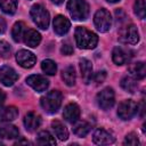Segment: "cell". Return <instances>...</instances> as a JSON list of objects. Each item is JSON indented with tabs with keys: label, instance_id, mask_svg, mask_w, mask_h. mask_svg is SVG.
Instances as JSON below:
<instances>
[{
	"label": "cell",
	"instance_id": "1",
	"mask_svg": "<svg viewBox=\"0 0 146 146\" xmlns=\"http://www.w3.org/2000/svg\"><path fill=\"white\" fill-rule=\"evenodd\" d=\"M75 42L79 48L82 49H94L98 43V36L96 33L89 31L83 26H78L74 33Z\"/></svg>",
	"mask_w": 146,
	"mask_h": 146
},
{
	"label": "cell",
	"instance_id": "2",
	"mask_svg": "<svg viewBox=\"0 0 146 146\" xmlns=\"http://www.w3.org/2000/svg\"><path fill=\"white\" fill-rule=\"evenodd\" d=\"M62 99H63L62 94L58 90H51L46 96H43L41 98L40 103H41L42 108L47 113L52 114L59 110V107L62 105Z\"/></svg>",
	"mask_w": 146,
	"mask_h": 146
},
{
	"label": "cell",
	"instance_id": "3",
	"mask_svg": "<svg viewBox=\"0 0 146 146\" xmlns=\"http://www.w3.org/2000/svg\"><path fill=\"white\" fill-rule=\"evenodd\" d=\"M67 10L75 21H84L89 14V6L86 0H68Z\"/></svg>",
	"mask_w": 146,
	"mask_h": 146
},
{
	"label": "cell",
	"instance_id": "4",
	"mask_svg": "<svg viewBox=\"0 0 146 146\" xmlns=\"http://www.w3.org/2000/svg\"><path fill=\"white\" fill-rule=\"evenodd\" d=\"M30 15H31L32 21L34 22V24H36L38 27H40L41 30H47L50 17H49L48 10L43 6L33 5L30 10Z\"/></svg>",
	"mask_w": 146,
	"mask_h": 146
},
{
	"label": "cell",
	"instance_id": "5",
	"mask_svg": "<svg viewBox=\"0 0 146 146\" xmlns=\"http://www.w3.org/2000/svg\"><path fill=\"white\" fill-rule=\"evenodd\" d=\"M94 23L99 32H107L112 26V16L110 11L105 8L98 9L94 16Z\"/></svg>",
	"mask_w": 146,
	"mask_h": 146
},
{
	"label": "cell",
	"instance_id": "6",
	"mask_svg": "<svg viewBox=\"0 0 146 146\" xmlns=\"http://www.w3.org/2000/svg\"><path fill=\"white\" fill-rule=\"evenodd\" d=\"M96 100H97L98 106L102 110H105V111L110 110L114 105V102H115V95H114L113 89L110 87L104 88L102 91H99L97 94Z\"/></svg>",
	"mask_w": 146,
	"mask_h": 146
},
{
	"label": "cell",
	"instance_id": "7",
	"mask_svg": "<svg viewBox=\"0 0 146 146\" xmlns=\"http://www.w3.org/2000/svg\"><path fill=\"white\" fill-rule=\"evenodd\" d=\"M138 112V104L131 99L123 100L117 108V115L122 120H130Z\"/></svg>",
	"mask_w": 146,
	"mask_h": 146
},
{
	"label": "cell",
	"instance_id": "8",
	"mask_svg": "<svg viewBox=\"0 0 146 146\" xmlns=\"http://www.w3.org/2000/svg\"><path fill=\"white\" fill-rule=\"evenodd\" d=\"M120 40L125 43H130V44L137 43L139 40V33H138L137 27L133 24L122 27L120 31Z\"/></svg>",
	"mask_w": 146,
	"mask_h": 146
},
{
	"label": "cell",
	"instance_id": "9",
	"mask_svg": "<svg viewBox=\"0 0 146 146\" xmlns=\"http://www.w3.org/2000/svg\"><path fill=\"white\" fill-rule=\"evenodd\" d=\"M17 79H18V74L13 67L7 65L0 67V82H2L3 86L10 87L17 81Z\"/></svg>",
	"mask_w": 146,
	"mask_h": 146
},
{
	"label": "cell",
	"instance_id": "10",
	"mask_svg": "<svg viewBox=\"0 0 146 146\" xmlns=\"http://www.w3.org/2000/svg\"><path fill=\"white\" fill-rule=\"evenodd\" d=\"M16 60L17 63L24 67V68H31L35 62H36V57L33 52L26 50V49H22L16 54Z\"/></svg>",
	"mask_w": 146,
	"mask_h": 146
},
{
	"label": "cell",
	"instance_id": "11",
	"mask_svg": "<svg viewBox=\"0 0 146 146\" xmlns=\"http://www.w3.org/2000/svg\"><path fill=\"white\" fill-rule=\"evenodd\" d=\"M26 83L38 92L44 91L49 86V81L44 76L39 75V74H32V75L27 76L26 78Z\"/></svg>",
	"mask_w": 146,
	"mask_h": 146
},
{
	"label": "cell",
	"instance_id": "12",
	"mask_svg": "<svg viewBox=\"0 0 146 146\" xmlns=\"http://www.w3.org/2000/svg\"><path fill=\"white\" fill-rule=\"evenodd\" d=\"M92 140L97 145H110V144H113L114 143L115 138H114V136L110 131L100 128V129H97L94 132Z\"/></svg>",
	"mask_w": 146,
	"mask_h": 146
},
{
	"label": "cell",
	"instance_id": "13",
	"mask_svg": "<svg viewBox=\"0 0 146 146\" xmlns=\"http://www.w3.org/2000/svg\"><path fill=\"white\" fill-rule=\"evenodd\" d=\"M71 27V22L63 15H57L54 18V31L58 35H64L68 32Z\"/></svg>",
	"mask_w": 146,
	"mask_h": 146
},
{
	"label": "cell",
	"instance_id": "14",
	"mask_svg": "<svg viewBox=\"0 0 146 146\" xmlns=\"http://www.w3.org/2000/svg\"><path fill=\"white\" fill-rule=\"evenodd\" d=\"M63 116L67 122L74 123L80 117V107L75 103L67 104L63 111Z\"/></svg>",
	"mask_w": 146,
	"mask_h": 146
},
{
	"label": "cell",
	"instance_id": "15",
	"mask_svg": "<svg viewBox=\"0 0 146 146\" xmlns=\"http://www.w3.org/2000/svg\"><path fill=\"white\" fill-rule=\"evenodd\" d=\"M80 71H81V76L84 81L86 84L90 83L91 82V79H92V65H91V62L87 58H82L80 60Z\"/></svg>",
	"mask_w": 146,
	"mask_h": 146
},
{
	"label": "cell",
	"instance_id": "16",
	"mask_svg": "<svg viewBox=\"0 0 146 146\" xmlns=\"http://www.w3.org/2000/svg\"><path fill=\"white\" fill-rule=\"evenodd\" d=\"M23 39H24V42L26 46H29L31 48H35L41 42V34L38 31L31 29V30L25 31Z\"/></svg>",
	"mask_w": 146,
	"mask_h": 146
},
{
	"label": "cell",
	"instance_id": "17",
	"mask_svg": "<svg viewBox=\"0 0 146 146\" xmlns=\"http://www.w3.org/2000/svg\"><path fill=\"white\" fill-rule=\"evenodd\" d=\"M40 124H41V117L38 114H35L33 112H30V113H27L25 115V117H24V125H25L27 131L36 130L40 127Z\"/></svg>",
	"mask_w": 146,
	"mask_h": 146
},
{
	"label": "cell",
	"instance_id": "18",
	"mask_svg": "<svg viewBox=\"0 0 146 146\" xmlns=\"http://www.w3.org/2000/svg\"><path fill=\"white\" fill-rule=\"evenodd\" d=\"M130 74L137 79V80H141L145 78L146 75V66H145V63L144 62H136V63H132L129 65L128 67Z\"/></svg>",
	"mask_w": 146,
	"mask_h": 146
},
{
	"label": "cell",
	"instance_id": "19",
	"mask_svg": "<svg viewBox=\"0 0 146 146\" xmlns=\"http://www.w3.org/2000/svg\"><path fill=\"white\" fill-rule=\"evenodd\" d=\"M51 128L55 132V136L59 140H66L68 138V130L64 125V123H62L60 121H58V120L52 121L51 122Z\"/></svg>",
	"mask_w": 146,
	"mask_h": 146
},
{
	"label": "cell",
	"instance_id": "20",
	"mask_svg": "<svg viewBox=\"0 0 146 146\" xmlns=\"http://www.w3.org/2000/svg\"><path fill=\"white\" fill-rule=\"evenodd\" d=\"M18 116V110L14 106L1 107L0 105V122L13 121Z\"/></svg>",
	"mask_w": 146,
	"mask_h": 146
},
{
	"label": "cell",
	"instance_id": "21",
	"mask_svg": "<svg viewBox=\"0 0 146 146\" xmlns=\"http://www.w3.org/2000/svg\"><path fill=\"white\" fill-rule=\"evenodd\" d=\"M91 129L90 123L87 121H75L73 125V132L78 137H86Z\"/></svg>",
	"mask_w": 146,
	"mask_h": 146
},
{
	"label": "cell",
	"instance_id": "22",
	"mask_svg": "<svg viewBox=\"0 0 146 146\" xmlns=\"http://www.w3.org/2000/svg\"><path fill=\"white\" fill-rule=\"evenodd\" d=\"M19 135L18 129L15 125L8 124V125H2L0 127V137L6 138V139H14L17 138Z\"/></svg>",
	"mask_w": 146,
	"mask_h": 146
},
{
	"label": "cell",
	"instance_id": "23",
	"mask_svg": "<svg viewBox=\"0 0 146 146\" xmlns=\"http://www.w3.org/2000/svg\"><path fill=\"white\" fill-rule=\"evenodd\" d=\"M112 59L116 65H123L128 60V55L121 47H115L112 51Z\"/></svg>",
	"mask_w": 146,
	"mask_h": 146
},
{
	"label": "cell",
	"instance_id": "24",
	"mask_svg": "<svg viewBox=\"0 0 146 146\" xmlns=\"http://www.w3.org/2000/svg\"><path fill=\"white\" fill-rule=\"evenodd\" d=\"M62 78H63L64 82H65L67 86H70V87L74 86V83H75V79H76L74 67L71 66V65L67 66V67H65V68L63 70V73H62Z\"/></svg>",
	"mask_w": 146,
	"mask_h": 146
},
{
	"label": "cell",
	"instance_id": "25",
	"mask_svg": "<svg viewBox=\"0 0 146 146\" xmlns=\"http://www.w3.org/2000/svg\"><path fill=\"white\" fill-rule=\"evenodd\" d=\"M36 143L39 145H56L55 138L46 130L40 131L36 136Z\"/></svg>",
	"mask_w": 146,
	"mask_h": 146
},
{
	"label": "cell",
	"instance_id": "26",
	"mask_svg": "<svg viewBox=\"0 0 146 146\" xmlns=\"http://www.w3.org/2000/svg\"><path fill=\"white\" fill-rule=\"evenodd\" d=\"M121 87L123 90H125L127 92L133 94L137 89V82L136 79H133L132 76H124L121 80Z\"/></svg>",
	"mask_w": 146,
	"mask_h": 146
},
{
	"label": "cell",
	"instance_id": "27",
	"mask_svg": "<svg viewBox=\"0 0 146 146\" xmlns=\"http://www.w3.org/2000/svg\"><path fill=\"white\" fill-rule=\"evenodd\" d=\"M0 8L3 13L13 15L17 9V0H0Z\"/></svg>",
	"mask_w": 146,
	"mask_h": 146
},
{
	"label": "cell",
	"instance_id": "28",
	"mask_svg": "<svg viewBox=\"0 0 146 146\" xmlns=\"http://www.w3.org/2000/svg\"><path fill=\"white\" fill-rule=\"evenodd\" d=\"M24 27H25V26H24V24H23L22 22H17V23L14 24L13 30H11V36H13L14 41L19 42V41L23 39L24 33H25Z\"/></svg>",
	"mask_w": 146,
	"mask_h": 146
},
{
	"label": "cell",
	"instance_id": "29",
	"mask_svg": "<svg viewBox=\"0 0 146 146\" xmlns=\"http://www.w3.org/2000/svg\"><path fill=\"white\" fill-rule=\"evenodd\" d=\"M41 68H42V71H43L46 74H48V75H54V74L56 73V71H57V65H56V63H55L54 60H51V59H44V60H42V63H41Z\"/></svg>",
	"mask_w": 146,
	"mask_h": 146
},
{
	"label": "cell",
	"instance_id": "30",
	"mask_svg": "<svg viewBox=\"0 0 146 146\" xmlns=\"http://www.w3.org/2000/svg\"><path fill=\"white\" fill-rule=\"evenodd\" d=\"M133 11L135 14L140 18L144 19L145 15H146V5H145V0H136L135 5H133Z\"/></svg>",
	"mask_w": 146,
	"mask_h": 146
},
{
	"label": "cell",
	"instance_id": "31",
	"mask_svg": "<svg viewBox=\"0 0 146 146\" xmlns=\"http://www.w3.org/2000/svg\"><path fill=\"white\" fill-rule=\"evenodd\" d=\"M11 49L8 42L6 41H0V57L2 58H8L10 56Z\"/></svg>",
	"mask_w": 146,
	"mask_h": 146
},
{
	"label": "cell",
	"instance_id": "32",
	"mask_svg": "<svg viewBox=\"0 0 146 146\" xmlns=\"http://www.w3.org/2000/svg\"><path fill=\"white\" fill-rule=\"evenodd\" d=\"M139 144V140H138V137L136 133L131 132V133H128L125 136V139H124V145H129V146H136Z\"/></svg>",
	"mask_w": 146,
	"mask_h": 146
},
{
	"label": "cell",
	"instance_id": "33",
	"mask_svg": "<svg viewBox=\"0 0 146 146\" xmlns=\"http://www.w3.org/2000/svg\"><path fill=\"white\" fill-rule=\"evenodd\" d=\"M92 79H94V81H95L97 84L103 83L104 80L106 79V72H105V71H99V72H97V73H95V74L92 75Z\"/></svg>",
	"mask_w": 146,
	"mask_h": 146
},
{
	"label": "cell",
	"instance_id": "34",
	"mask_svg": "<svg viewBox=\"0 0 146 146\" xmlns=\"http://www.w3.org/2000/svg\"><path fill=\"white\" fill-rule=\"evenodd\" d=\"M60 51H62L63 55L70 56V55L73 54V48H72V46L68 44V43H63V46H62V48H60Z\"/></svg>",
	"mask_w": 146,
	"mask_h": 146
},
{
	"label": "cell",
	"instance_id": "35",
	"mask_svg": "<svg viewBox=\"0 0 146 146\" xmlns=\"http://www.w3.org/2000/svg\"><path fill=\"white\" fill-rule=\"evenodd\" d=\"M6 27H7V24H6V21L0 17V34H2L5 31H6Z\"/></svg>",
	"mask_w": 146,
	"mask_h": 146
},
{
	"label": "cell",
	"instance_id": "36",
	"mask_svg": "<svg viewBox=\"0 0 146 146\" xmlns=\"http://www.w3.org/2000/svg\"><path fill=\"white\" fill-rule=\"evenodd\" d=\"M5 99H6V94L0 89V105H2V104H3Z\"/></svg>",
	"mask_w": 146,
	"mask_h": 146
},
{
	"label": "cell",
	"instance_id": "37",
	"mask_svg": "<svg viewBox=\"0 0 146 146\" xmlns=\"http://www.w3.org/2000/svg\"><path fill=\"white\" fill-rule=\"evenodd\" d=\"M50 1L54 2V3H56V5H60V3H63L64 0H50Z\"/></svg>",
	"mask_w": 146,
	"mask_h": 146
},
{
	"label": "cell",
	"instance_id": "38",
	"mask_svg": "<svg viewBox=\"0 0 146 146\" xmlns=\"http://www.w3.org/2000/svg\"><path fill=\"white\" fill-rule=\"evenodd\" d=\"M16 144L18 145V144H30V143H29L27 140H24V139H23V140H21V141H17Z\"/></svg>",
	"mask_w": 146,
	"mask_h": 146
},
{
	"label": "cell",
	"instance_id": "39",
	"mask_svg": "<svg viewBox=\"0 0 146 146\" xmlns=\"http://www.w3.org/2000/svg\"><path fill=\"white\" fill-rule=\"evenodd\" d=\"M106 1H108V2H111V3H114V2H117V1H120V0H106Z\"/></svg>",
	"mask_w": 146,
	"mask_h": 146
},
{
	"label": "cell",
	"instance_id": "40",
	"mask_svg": "<svg viewBox=\"0 0 146 146\" xmlns=\"http://www.w3.org/2000/svg\"><path fill=\"white\" fill-rule=\"evenodd\" d=\"M0 145H2V143H1V141H0Z\"/></svg>",
	"mask_w": 146,
	"mask_h": 146
}]
</instances>
